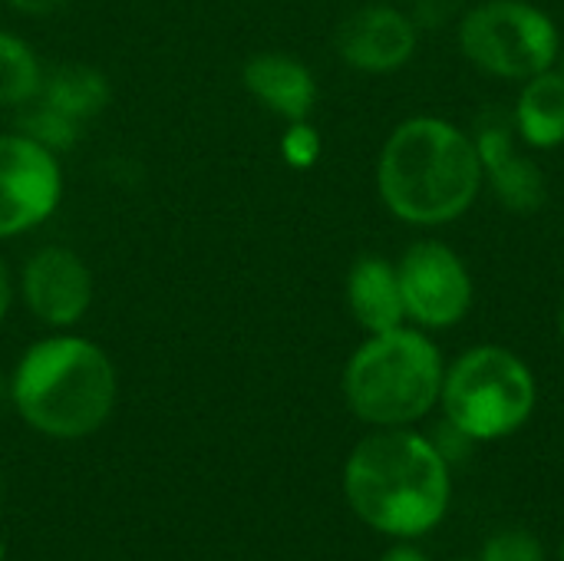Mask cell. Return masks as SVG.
Listing matches in <instances>:
<instances>
[{"mask_svg":"<svg viewBox=\"0 0 564 561\" xmlns=\"http://www.w3.org/2000/svg\"><path fill=\"white\" fill-rule=\"evenodd\" d=\"M562 561H564V542H562Z\"/></svg>","mask_w":564,"mask_h":561,"instance_id":"83f0119b","label":"cell"},{"mask_svg":"<svg viewBox=\"0 0 564 561\" xmlns=\"http://www.w3.org/2000/svg\"><path fill=\"white\" fill-rule=\"evenodd\" d=\"M66 179L59 155L17 129L0 132V241L43 228L63 205Z\"/></svg>","mask_w":564,"mask_h":561,"instance_id":"52a82bcc","label":"cell"},{"mask_svg":"<svg viewBox=\"0 0 564 561\" xmlns=\"http://www.w3.org/2000/svg\"><path fill=\"white\" fill-rule=\"evenodd\" d=\"M13 301H17L13 274H10V268H7V261H3V255H0V324L7 321V314H10V308H13Z\"/></svg>","mask_w":564,"mask_h":561,"instance_id":"7402d4cb","label":"cell"},{"mask_svg":"<svg viewBox=\"0 0 564 561\" xmlns=\"http://www.w3.org/2000/svg\"><path fill=\"white\" fill-rule=\"evenodd\" d=\"M119 374L106 347L73 331H50L30 344L10 374L20 420L50 440L93 436L116 410Z\"/></svg>","mask_w":564,"mask_h":561,"instance_id":"7a4b0ae2","label":"cell"},{"mask_svg":"<svg viewBox=\"0 0 564 561\" xmlns=\"http://www.w3.org/2000/svg\"><path fill=\"white\" fill-rule=\"evenodd\" d=\"M26 314L46 331H73L93 308L96 278L89 261L69 245L33 248L13 278Z\"/></svg>","mask_w":564,"mask_h":561,"instance_id":"ba28073f","label":"cell"},{"mask_svg":"<svg viewBox=\"0 0 564 561\" xmlns=\"http://www.w3.org/2000/svg\"><path fill=\"white\" fill-rule=\"evenodd\" d=\"M43 60L36 46L0 26V109H20L30 99H36L43 83Z\"/></svg>","mask_w":564,"mask_h":561,"instance_id":"2e32d148","label":"cell"},{"mask_svg":"<svg viewBox=\"0 0 564 561\" xmlns=\"http://www.w3.org/2000/svg\"><path fill=\"white\" fill-rule=\"evenodd\" d=\"M406 317L446 331L469 314L473 278L463 258L443 241H416L397 265Z\"/></svg>","mask_w":564,"mask_h":561,"instance_id":"9c48e42d","label":"cell"},{"mask_svg":"<svg viewBox=\"0 0 564 561\" xmlns=\"http://www.w3.org/2000/svg\"><path fill=\"white\" fill-rule=\"evenodd\" d=\"M443 357L410 327L370 334L344 367L347 407L370 427H410L443 393Z\"/></svg>","mask_w":564,"mask_h":561,"instance_id":"277c9868","label":"cell"},{"mask_svg":"<svg viewBox=\"0 0 564 561\" xmlns=\"http://www.w3.org/2000/svg\"><path fill=\"white\" fill-rule=\"evenodd\" d=\"M321 149H324L321 132H317L307 119L288 122L284 136H281V159H284L291 169H311V165H317Z\"/></svg>","mask_w":564,"mask_h":561,"instance_id":"ac0fdd59","label":"cell"},{"mask_svg":"<svg viewBox=\"0 0 564 561\" xmlns=\"http://www.w3.org/2000/svg\"><path fill=\"white\" fill-rule=\"evenodd\" d=\"M516 132L532 149H558L564 142V76L562 73H539L525 79L516 112Z\"/></svg>","mask_w":564,"mask_h":561,"instance_id":"9a60e30c","label":"cell"},{"mask_svg":"<svg viewBox=\"0 0 564 561\" xmlns=\"http://www.w3.org/2000/svg\"><path fill=\"white\" fill-rule=\"evenodd\" d=\"M516 122L506 109H486L476 122V152L482 162V175H489L496 198L519 215H529L542 208L545 202V175L542 169L519 155L512 145Z\"/></svg>","mask_w":564,"mask_h":561,"instance_id":"8fae6325","label":"cell"},{"mask_svg":"<svg viewBox=\"0 0 564 561\" xmlns=\"http://www.w3.org/2000/svg\"><path fill=\"white\" fill-rule=\"evenodd\" d=\"M347 304H350L354 321L367 334H383V331L403 327L406 308H403L397 265H390L387 258H377V255L357 258L347 274Z\"/></svg>","mask_w":564,"mask_h":561,"instance_id":"4fadbf2b","label":"cell"},{"mask_svg":"<svg viewBox=\"0 0 564 561\" xmlns=\"http://www.w3.org/2000/svg\"><path fill=\"white\" fill-rule=\"evenodd\" d=\"M13 129L20 136H26L30 142L50 149L53 155L73 152L83 142V132H86L83 122L63 116L59 109L46 106L43 99H30L26 106L13 109Z\"/></svg>","mask_w":564,"mask_h":561,"instance_id":"e0dca14e","label":"cell"},{"mask_svg":"<svg viewBox=\"0 0 564 561\" xmlns=\"http://www.w3.org/2000/svg\"><path fill=\"white\" fill-rule=\"evenodd\" d=\"M476 440H469L459 427H453L449 420L440 427V433H436V440H433V446L440 450V456L446 460V463H453V460H463L466 453H469V446H473Z\"/></svg>","mask_w":564,"mask_h":561,"instance_id":"ffe728a7","label":"cell"},{"mask_svg":"<svg viewBox=\"0 0 564 561\" xmlns=\"http://www.w3.org/2000/svg\"><path fill=\"white\" fill-rule=\"evenodd\" d=\"M459 46L489 76L532 79L555 66L562 36L555 20L529 0H489L463 17Z\"/></svg>","mask_w":564,"mask_h":561,"instance_id":"8992f818","label":"cell"},{"mask_svg":"<svg viewBox=\"0 0 564 561\" xmlns=\"http://www.w3.org/2000/svg\"><path fill=\"white\" fill-rule=\"evenodd\" d=\"M562 337H564V304H562Z\"/></svg>","mask_w":564,"mask_h":561,"instance_id":"cb8c5ba5","label":"cell"},{"mask_svg":"<svg viewBox=\"0 0 564 561\" xmlns=\"http://www.w3.org/2000/svg\"><path fill=\"white\" fill-rule=\"evenodd\" d=\"M380 561H426L416 549H410V546H397V549H390L387 555Z\"/></svg>","mask_w":564,"mask_h":561,"instance_id":"603a6c76","label":"cell"},{"mask_svg":"<svg viewBox=\"0 0 564 561\" xmlns=\"http://www.w3.org/2000/svg\"><path fill=\"white\" fill-rule=\"evenodd\" d=\"M479 561H545V552L532 532L509 529V532H499L486 542Z\"/></svg>","mask_w":564,"mask_h":561,"instance_id":"d6986e66","label":"cell"},{"mask_svg":"<svg viewBox=\"0 0 564 561\" xmlns=\"http://www.w3.org/2000/svg\"><path fill=\"white\" fill-rule=\"evenodd\" d=\"M36 99H43L46 106L59 109L63 116L89 126L112 103V83L93 63L63 60V63H53L43 69V83H40Z\"/></svg>","mask_w":564,"mask_h":561,"instance_id":"5bb4252c","label":"cell"},{"mask_svg":"<svg viewBox=\"0 0 564 561\" xmlns=\"http://www.w3.org/2000/svg\"><path fill=\"white\" fill-rule=\"evenodd\" d=\"M562 76H564V73H562Z\"/></svg>","mask_w":564,"mask_h":561,"instance_id":"f1b7e54d","label":"cell"},{"mask_svg":"<svg viewBox=\"0 0 564 561\" xmlns=\"http://www.w3.org/2000/svg\"><path fill=\"white\" fill-rule=\"evenodd\" d=\"M0 393H3V380H0Z\"/></svg>","mask_w":564,"mask_h":561,"instance_id":"4316f807","label":"cell"},{"mask_svg":"<svg viewBox=\"0 0 564 561\" xmlns=\"http://www.w3.org/2000/svg\"><path fill=\"white\" fill-rule=\"evenodd\" d=\"M0 496H3V476H0Z\"/></svg>","mask_w":564,"mask_h":561,"instance_id":"d4e9b609","label":"cell"},{"mask_svg":"<svg viewBox=\"0 0 564 561\" xmlns=\"http://www.w3.org/2000/svg\"><path fill=\"white\" fill-rule=\"evenodd\" d=\"M443 410L469 440H502L535 410V377L522 357L482 344L443 374Z\"/></svg>","mask_w":564,"mask_h":561,"instance_id":"5b68a950","label":"cell"},{"mask_svg":"<svg viewBox=\"0 0 564 561\" xmlns=\"http://www.w3.org/2000/svg\"><path fill=\"white\" fill-rule=\"evenodd\" d=\"M377 188L393 218L423 228L449 225L482 188L476 142L446 119L413 116L383 142Z\"/></svg>","mask_w":564,"mask_h":561,"instance_id":"3957f363","label":"cell"},{"mask_svg":"<svg viewBox=\"0 0 564 561\" xmlns=\"http://www.w3.org/2000/svg\"><path fill=\"white\" fill-rule=\"evenodd\" d=\"M344 493L357 519L393 539H416L440 526L449 506V463L433 440L403 427H380L360 440L344 466Z\"/></svg>","mask_w":564,"mask_h":561,"instance_id":"6da1fadb","label":"cell"},{"mask_svg":"<svg viewBox=\"0 0 564 561\" xmlns=\"http://www.w3.org/2000/svg\"><path fill=\"white\" fill-rule=\"evenodd\" d=\"M337 56L360 73H393L416 53V23L387 3L354 10L334 36Z\"/></svg>","mask_w":564,"mask_h":561,"instance_id":"30bf717a","label":"cell"},{"mask_svg":"<svg viewBox=\"0 0 564 561\" xmlns=\"http://www.w3.org/2000/svg\"><path fill=\"white\" fill-rule=\"evenodd\" d=\"M0 561H3V542H0Z\"/></svg>","mask_w":564,"mask_h":561,"instance_id":"484cf974","label":"cell"},{"mask_svg":"<svg viewBox=\"0 0 564 561\" xmlns=\"http://www.w3.org/2000/svg\"><path fill=\"white\" fill-rule=\"evenodd\" d=\"M13 13H20V17H33V20H40V17H53V13H59V10H66L73 0H3Z\"/></svg>","mask_w":564,"mask_h":561,"instance_id":"44dd1931","label":"cell"},{"mask_svg":"<svg viewBox=\"0 0 564 561\" xmlns=\"http://www.w3.org/2000/svg\"><path fill=\"white\" fill-rule=\"evenodd\" d=\"M241 83L258 106H264L284 122L311 119L321 96L311 66L281 50L251 53L241 66Z\"/></svg>","mask_w":564,"mask_h":561,"instance_id":"7c38bea8","label":"cell"}]
</instances>
